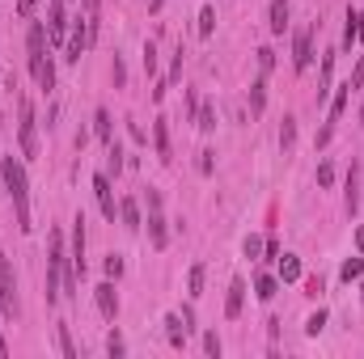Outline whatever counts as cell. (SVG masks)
Listing matches in <instances>:
<instances>
[{
    "mask_svg": "<svg viewBox=\"0 0 364 359\" xmlns=\"http://www.w3.org/2000/svg\"><path fill=\"white\" fill-rule=\"evenodd\" d=\"M77 271H72V262H68V249H64V233L56 228L51 233V241H47V304H56L64 292L72 296L77 292Z\"/></svg>",
    "mask_w": 364,
    "mask_h": 359,
    "instance_id": "obj_1",
    "label": "cell"
},
{
    "mask_svg": "<svg viewBox=\"0 0 364 359\" xmlns=\"http://www.w3.org/2000/svg\"><path fill=\"white\" fill-rule=\"evenodd\" d=\"M0 186H5L9 199H13L17 228L30 233V228H34V216H30V182H26V165H22L17 157H0Z\"/></svg>",
    "mask_w": 364,
    "mask_h": 359,
    "instance_id": "obj_2",
    "label": "cell"
},
{
    "mask_svg": "<svg viewBox=\"0 0 364 359\" xmlns=\"http://www.w3.org/2000/svg\"><path fill=\"white\" fill-rule=\"evenodd\" d=\"M26 56H30V76L38 81L42 93H51V89H56V64H51V56H47V26L42 22H30Z\"/></svg>",
    "mask_w": 364,
    "mask_h": 359,
    "instance_id": "obj_3",
    "label": "cell"
},
{
    "mask_svg": "<svg viewBox=\"0 0 364 359\" xmlns=\"http://www.w3.org/2000/svg\"><path fill=\"white\" fill-rule=\"evenodd\" d=\"M144 203H148V241H152V249H166L170 245V233H166V212H161V190L148 186Z\"/></svg>",
    "mask_w": 364,
    "mask_h": 359,
    "instance_id": "obj_4",
    "label": "cell"
},
{
    "mask_svg": "<svg viewBox=\"0 0 364 359\" xmlns=\"http://www.w3.org/2000/svg\"><path fill=\"white\" fill-rule=\"evenodd\" d=\"M17 140H22V157H26V161H34V157H38V119H34V106H30V101H22Z\"/></svg>",
    "mask_w": 364,
    "mask_h": 359,
    "instance_id": "obj_5",
    "label": "cell"
},
{
    "mask_svg": "<svg viewBox=\"0 0 364 359\" xmlns=\"http://www.w3.org/2000/svg\"><path fill=\"white\" fill-rule=\"evenodd\" d=\"M0 313L5 317H17V279H13V267L0 249Z\"/></svg>",
    "mask_w": 364,
    "mask_h": 359,
    "instance_id": "obj_6",
    "label": "cell"
},
{
    "mask_svg": "<svg viewBox=\"0 0 364 359\" xmlns=\"http://www.w3.org/2000/svg\"><path fill=\"white\" fill-rule=\"evenodd\" d=\"M314 38H318V22L296 34V42H292V68L296 72H305L309 64H314Z\"/></svg>",
    "mask_w": 364,
    "mask_h": 359,
    "instance_id": "obj_7",
    "label": "cell"
},
{
    "mask_svg": "<svg viewBox=\"0 0 364 359\" xmlns=\"http://www.w3.org/2000/svg\"><path fill=\"white\" fill-rule=\"evenodd\" d=\"M89 42H93V38H89V22L77 17L72 30H68V42H64V60H68V64H81V56H85Z\"/></svg>",
    "mask_w": 364,
    "mask_h": 359,
    "instance_id": "obj_8",
    "label": "cell"
},
{
    "mask_svg": "<svg viewBox=\"0 0 364 359\" xmlns=\"http://www.w3.org/2000/svg\"><path fill=\"white\" fill-rule=\"evenodd\" d=\"M47 38L51 42H68V9H64V0H51L47 5Z\"/></svg>",
    "mask_w": 364,
    "mask_h": 359,
    "instance_id": "obj_9",
    "label": "cell"
},
{
    "mask_svg": "<svg viewBox=\"0 0 364 359\" xmlns=\"http://www.w3.org/2000/svg\"><path fill=\"white\" fill-rule=\"evenodd\" d=\"M68 262H72L77 279H85V212L72 216V249H68Z\"/></svg>",
    "mask_w": 364,
    "mask_h": 359,
    "instance_id": "obj_10",
    "label": "cell"
},
{
    "mask_svg": "<svg viewBox=\"0 0 364 359\" xmlns=\"http://www.w3.org/2000/svg\"><path fill=\"white\" fill-rule=\"evenodd\" d=\"M93 194H97V208H102V216H106V220L115 224V216H119V203H115V190H111V174H93Z\"/></svg>",
    "mask_w": 364,
    "mask_h": 359,
    "instance_id": "obj_11",
    "label": "cell"
},
{
    "mask_svg": "<svg viewBox=\"0 0 364 359\" xmlns=\"http://www.w3.org/2000/svg\"><path fill=\"white\" fill-rule=\"evenodd\" d=\"M93 300H97V309H102V317H106V322L119 317V292H115V279L97 283V287H93Z\"/></svg>",
    "mask_w": 364,
    "mask_h": 359,
    "instance_id": "obj_12",
    "label": "cell"
},
{
    "mask_svg": "<svg viewBox=\"0 0 364 359\" xmlns=\"http://www.w3.org/2000/svg\"><path fill=\"white\" fill-rule=\"evenodd\" d=\"M152 148H157V161H161V165L174 161V148H170V123H166V119H152Z\"/></svg>",
    "mask_w": 364,
    "mask_h": 359,
    "instance_id": "obj_13",
    "label": "cell"
},
{
    "mask_svg": "<svg viewBox=\"0 0 364 359\" xmlns=\"http://www.w3.org/2000/svg\"><path fill=\"white\" fill-rule=\"evenodd\" d=\"M242 304H246V279H233L229 283V296H225V317L229 322L242 317Z\"/></svg>",
    "mask_w": 364,
    "mask_h": 359,
    "instance_id": "obj_14",
    "label": "cell"
},
{
    "mask_svg": "<svg viewBox=\"0 0 364 359\" xmlns=\"http://www.w3.org/2000/svg\"><path fill=\"white\" fill-rule=\"evenodd\" d=\"M119 220H123L127 233H140L144 220H140V203H136V199H119Z\"/></svg>",
    "mask_w": 364,
    "mask_h": 359,
    "instance_id": "obj_15",
    "label": "cell"
},
{
    "mask_svg": "<svg viewBox=\"0 0 364 359\" xmlns=\"http://www.w3.org/2000/svg\"><path fill=\"white\" fill-rule=\"evenodd\" d=\"M93 135H97L102 144H111V140H115V123H111V110H102V106H97V115H93Z\"/></svg>",
    "mask_w": 364,
    "mask_h": 359,
    "instance_id": "obj_16",
    "label": "cell"
},
{
    "mask_svg": "<svg viewBox=\"0 0 364 359\" xmlns=\"http://www.w3.org/2000/svg\"><path fill=\"white\" fill-rule=\"evenodd\" d=\"M305 271H301V258H292V253H284V258H280V271H276V279L280 283H296Z\"/></svg>",
    "mask_w": 364,
    "mask_h": 359,
    "instance_id": "obj_17",
    "label": "cell"
},
{
    "mask_svg": "<svg viewBox=\"0 0 364 359\" xmlns=\"http://www.w3.org/2000/svg\"><path fill=\"white\" fill-rule=\"evenodd\" d=\"M263 106H267V76H258L250 85V115H263Z\"/></svg>",
    "mask_w": 364,
    "mask_h": 359,
    "instance_id": "obj_18",
    "label": "cell"
},
{
    "mask_svg": "<svg viewBox=\"0 0 364 359\" xmlns=\"http://www.w3.org/2000/svg\"><path fill=\"white\" fill-rule=\"evenodd\" d=\"M187 330H191V326H187V322H182L178 313H170V317H166V334H170V347H182V342H187Z\"/></svg>",
    "mask_w": 364,
    "mask_h": 359,
    "instance_id": "obj_19",
    "label": "cell"
},
{
    "mask_svg": "<svg viewBox=\"0 0 364 359\" xmlns=\"http://www.w3.org/2000/svg\"><path fill=\"white\" fill-rule=\"evenodd\" d=\"M271 34H284L288 30V0H271Z\"/></svg>",
    "mask_w": 364,
    "mask_h": 359,
    "instance_id": "obj_20",
    "label": "cell"
},
{
    "mask_svg": "<svg viewBox=\"0 0 364 359\" xmlns=\"http://www.w3.org/2000/svg\"><path fill=\"white\" fill-rule=\"evenodd\" d=\"M331 76H335V51H326V56H322V81H318V101H326V93H331Z\"/></svg>",
    "mask_w": 364,
    "mask_h": 359,
    "instance_id": "obj_21",
    "label": "cell"
},
{
    "mask_svg": "<svg viewBox=\"0 0 364 359\" xmlns=\"http://www.w3.org/2000/svg\"><path fill=\"white\" fill-rule=\"evenodd\" d=\"M276 292H280V279H276V275H258V279H254V296H258V300H271Z\"/></svg>",
    "mask_w": 364,
    "mask_h": 359,
    "instance_id": "obj_22",
    "label": "cell"
},
{
    "mask_svg": "<svg viewBox=\"0 0 364 359\" xmlns=\"http://www.w3.org/2000/svg\"><path fill=\"white\" fill-rule=\"evenodd\" d=\"M106 174H115V178L123 174V148H119V140L106 144Z\"/></svg>",
    "mask_w": 364,
    "mask_h": 359,
    "instance_id": "obj_23",
    "label": "cell"
},
{
    "mask_svg": "<svg viewBox=\"0 0 364 359\" xmlns=\"http://www.w3.org/2000/svg\"><path fill=\"white\" fill-rule=\"evenodd\" d=\"M356 186H360V169L351 165V174H347V212H351V216H356V208H360V190H356Z\"/></svg>",
    "mask_w": 364,
    "mask_h": 359,
    "instance_id": "obj_24",
    "label": "cell"
},
{
    "mask_svg": "<svg viewBox=\"0 0 364 359\" xmlns=\"http://www.w3.org/2000/svg\"><path fill=\"white\" fill-rule=\"evenodd\" d=\"M56 347H60V355H64V359H77V347H72L68 326H56Z\"/></svg>",
    "mask_w": 364,
    "mask_h": 359,
    "instance_id": "obj_25",
    "label": "cell"
},
{
    "mask_svg": "<svg viewBox=\"0 0 364 359\" xmlns=\"http://www.w3.org/2000/svg\"><path fill=\"white\" fill-rule=\"evenodd\" d=\"M347 97H351V85H343V89L335 93V101H331V123H339V119H343V110H347Z\"/></svg>",
    "mask_w": 364,
    "mask_h": 359,
    "instance_id": "obj_26",
    "label": "cell"
},
{
    "mask_svg": "<svg viewBox=\"0 0 364 359\" xmlns=\"http://www.w3.org/2000/svg\"><path fill=\"white\" fill-rule=\"evenodd\" d=\"M292 144H296V119H288V115H284V127H280V148H284V152H292Z\"/></svg>",
    "mask_w": 364,
    "mask_h": 359,
    "instance_id": "obj_27",
    "label": "cell"
},
{
    "mask_svg": "<svg viewBox=\"0 0 364 359\" xmlns=\"http://www.w3.org/2000/svg\"><path fill=\"white\" fill-rule=\"evenodd\" d=\"M216 30V9L212 5H203V13H199V38H207Z\"/></svg>",
    "mask_w": 364,
    "mask_h": 359,
    "instance_id": "obj_28",
    "label": "cell"
},
{
    "mask_svg": "<svg viewBox=\"0 0 364 359\" xmlns=\"http://www.w3.org/2000/svg\"><path fill=\"white\" fill-rule=\"evenodd\" d=\"M195 127H199V131H212V127H216V110H212V106H199V110H195Z\"/></svg>",
    "mask_w": 364,
    "mask_h": 359,
    "instance_id": "obj_29",
    "label": "cell"
},
{
    "mask_svg": "<svg viewBox=\"0 0 364 359\" xmlns=\"http://www.w3.org/2000/svg\"><path fill=\"white\" fill-rule=\"evenodd\" d=\"M339 275H343V283H351V279H364V258H347Z\"/></svg>",
    "mask_w": 364,
    "mask_h": 359,
    "instance_id": "obj_30",
    "label": "cell"
},
{
    "mask_svg": "<svg viewBox=\"0 0 364 359\" xmlns=\"http://www.w3.org/2000/svg\"><path fill=\"white\" fill-rule=\"evenodd\" d=\"M254 60H258V72L267 76V72L276 68V51H271V47H258V51H254Z\"/></svg>",
    "mask_w": 364,
    "mask_h": 359,
    "instance_id": "obj_31",
    "label": "cell"
},
{
    "mask_svg": "<svg viewBox=\"0 0 364 359\" xmlns=\"http://www.w3.org/2000/svg\"><path fill=\"white\" fill-rule=\"evenodd\" d=\"M187 287H191V296H195V300L203 296V267H199V262L191 267V279H187Z\"/></svg>",
    "mask_w": 364,
    "mask_h": 359,
    "instance_id": "obj_32",
    "label": "cell"
},
{
    "mask_svg": "<svg viewBox=\"0 0 364 359\" xmlns=\"http://www.w3.org/2000/svg\"><path fill=\"white\" fill-rule=\"evenodd\" d=\"M106 351H111L115 359H123V355H127V342H123V334H119V330H111V338H106Z\"/></svg>",
    "mask_w": 364,
    "mask_h": 359,
    "instance_id": "obj_33",
    "label": "cell"
},
{
    "mask_svg": "<svg viewBox=\"0 0 364 359\" xmlns=\"http://www.w3.org/2000/svg\"><path fill=\"white\" fill-rule=\"evenodd\" d=\"M322 326H326V309H318L314 317L305 322V334H309V338H318V334H322Z\"/></svg>",
    "mask_w": 364,
    "mask_h": 359,
    "instance_id": "obj_34",
    "label": "cell"
},
{
    "mask_svg": "<svg viewBox=\"0 0 364 359\" xmlns=\"http://www.w3.org/2000/svg\"><path fill=\"white\" fill-rule=\"evenodd\" d=\"M102 271H106V279H119L123 275V258H119V253H111V258L102 262Z\"/></svg>",
    "mask_w": 364,
    "mask_h": 359,
    "instance_id": "obj_35",
    "label": "cell"
},
{
    "mask_svg": "<svg viewBox=\"0 0 364 359\" xmlns=\"http://www.w3.org/2000/svg\"><path fill=\"white\" fill-rule=\"evenodd\" d=\"M144 72L148 76L157 72V47H152V42H144Z\"/></svg>",
    "mask_w": 364,
    "mask_h": 359,
    "instance_id": "obj_36",
    "label": "cell"
},
{
    "mask_svg": "<svg viewBox=\"0 0 364 359\" xmlns=\"http://www.w3.org/2000/svg\"><path fill=\"white\" fill-rule=\"evenodd\" d=\"M212 157H216L212 148H203V152H199V174H212V169H216V161H212Z\"/></svg>",
    "mask_w": 364,
    "mask_h": 359,
    "instance_id": "obj_37",
    "label": "cell"
},
{
    "mask_svg": "<svg viewBox=\"0 0 364 359\" xmlns=\"http://www.w3.org/2000/svg\"><path fill=\"white\" fill-rule=\"evenodd\" d=\"M246 258H258V253H263V241H258V237H246Z\"/></svg>",
    "mask_w": 364,
    "mask_h": 359,
    "instance_id": "obj_38",
    "label": "cell"
},
{
    "mask_svg": "<svg viewBox=\"0 0 364 359\" xmlns=\"http://www.w3.org/2000/svg\"><path fill=\"white\" fill-rule=\"evenodd\" d=\"M111 76H115V89H123L127 85V72H123V60L115 56V68H111Z\"/></svg>",
    "mask_w": 364,
    "mask_h": 359,
    "instance_id": "obj_39",
    "label": "cell"
},
{
    "mask_svg": "<svg viewBox=\"0 0 364 359\" xmlns=\"http://www.w3.org/2000/svg\"><path fill=\"white\" fill-rule=\"evenodd\" d=\"M335 182V169H331V161H322L318 165V186H331Z\"/></svg>",
    "mask_w": 364,
    "mask_h": 359,
    "instance_id": "obj_40",
    "label": "cell"
},
{
    "mask_svg": "<svg viewBox=\"0 0 364 359\" xmlns=\"http://www.w3.org/2000/svg\"><path fill=\"white\" fill-rule=\"evenodd\" d=\"M203 351L216 359V355H221V338H216V334H203Z\"/></svg>",
    "mask_w": 364,
    "mask_h": 359,
    "instance_id": "obj_41",
    "label": "cell"
},
{
    "mask_svg": "<svg viewBox=\"0 0 364 359\" xmlns=\"http://www.w3.org/2000/svg\"><path fill=\"white\" fill-rule=\"evenodd\" d=\"M34 9H38V0H17V17H34Z\"/></svg>",
    "mask_w": 364,
    "mask_h": 359,
    "instance_id": "obj_42",
    "label": "cell"
},
{
    "mask_svg": "<svg viewBox=\"0 0 364 359\" xmlns=\"http://www.w3.org/2000/svg\"><path fill=\"white\" fill-rule=\"evenodd\" d=\"M347 85H351V89H364V60L356 64V72H351V81H347Z\"/></svg>",
    "mask_w": 364,
    "mask_h": 359,
    "instance_id": "obj_43",
    "label": "cell"
},
{
    "mask_svg": "<svg viewBox=\"0 0 364 359\" xmlns=\"http://www.w3.org/2000/svg\"><path fill=\"white\" fill-rule=\"evenodd\" d=\"M178 76H182V47L174 51V72H170V81H178Z\"/></svg>",
    "mask_w": 364,
    "mask_h": 359,
    "instance_id": "obj_44",
    "label": "cell"
},
{
    "mask_svg": "<svg viewBox=\"0 0 364 359\" xmlns=\"http://www.w3.org/2000/svg\"><path fill=\"white\" fill-rule=\"evenodd\" d=\"M356 38L364 42V13H356Z\"/></svg>",
    "mask_w": 364,
    "mask_h": 359,
    "instance_id": "obj_45",
    "label": "cell"
},
{
    "mask_svg": "<svg viewBox=\"0 0 364 359\" xmlns=\"http://www.w3.org/2000/svg\"><path fill=\"white\" fill-rule=\"evenodd\" d=\"M356 249H360V258H364V228L356 233Z\"/></svg>",
    "mask_w": 364,
    "mask_h": 359,
    "instance_id": "obj_46",
    "label": "cell"
},
{
    "mask_svg": "<svg viewBox=\"0 0 364 359\" xmlns=\"http://www.w3.org/2000/svg\"><path fill=\"white\" fill-rule=\"evenodd\" d=\"M161 9V0H148V13H157Z\"/></svg>",
    "mask_w": 364,
    "mask_h": 359,
    "instance_id": "obj_47",
    "label": "cell"
},
{
    "mask_svg": "<svg viewBox=\"0 0 364 359\" xmlns=\"http://www.w3.org/2000/svg\"><path fill=\"white\" fill-rule=\"evenodd\" d=\"M5 355H9V342H5V338H0V359H5Z\"/></svg>",
    "mask_w": 364,
    "mask_h": 359,
    "instance_id": "obj_48",
    "label": "cell"
},
{
    "mask_svg": "<svg viewBox=\"0 0 364 359\" xmlns=\"http://www.w3.org/2000/svg\"><path fill=\"white\" fill-rule=\"evenodd\" d=\"M360 123H364V110H360Z\"/></svg>",
    "mask_w": 364,
    "mask_h": 359,
    "instance_id": "obj_49",
    "label": "cell"
},
{
    "mask_svg": "<svg viewBox=\"0 0 364 359\" xmlns=\"http://www.w3.org/2000/svg\"><path fill=\"white\" fill-rule=\"evenodd\" d=\"M360 292H364V287H360ZM360 300H364V296H360Z\"/></svg>",
    "mask_w": 364,
    "mask_h": 359,
    "instance_id": "obj_50",
    "label": "cell"
}]
</instances>
